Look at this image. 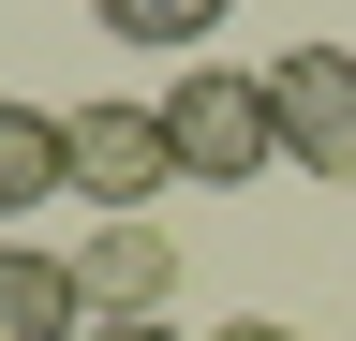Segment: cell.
Wrapping results in <instances>:
<instances>
[{
	"label": "cell",
	"instance_id": "1",
	"mask_svg": "<svg viewBox=\"0 0 356 341\" xmlns=\"http://www.w3.org/2000/svg\"><path fill=\"white\" fill-rule=\"evenodd\" d=\"M163 134H178V178H208V193H238V178H267V163H282L267 74H222V60L163 90Z\"/></svg>",
	"mask_w": 356,
	"mask_h": 341
},
{
	"label": "cell",
	"instance_id": "6",
	"mask_svg": "<svg viewBox=\"0 0 356 341\" xmlns=\"http://www.w3.org/2000/svg\"><path fill=\"white\" fill-rule=\"evenodd\" d=\"M44 193H74V134H60L44 104H0V238H15Z\"/></svg>",
	"mask_w": 356,
	"mask_h": 341
},
{
	"label": "cell",
	"instance_id": "3",
	"mask_svg": "<svg viewBox=\"0 0 356 341\" xmlns=\"http://www.w3.org/2000/svg\"><path fill=\"white\" fill-rule=\"evenodd\" d=\"M60 134H74V193L104 208V223H134V208L178 178V134H163V104H74Z\"/></svg>",
	"mask_w": 356,
	"mask_h": 341
},
{
	"label": "cell",
	"instance_id": "2",
	"mask_svg": "<svg viewBox=\"0 0 356 341\" xmlns=\"http://www.w3.org/2000/svg\"><path fill=\"white\" fill-rule=\"evenodd\" d=\"M267 119H282V163L356 178V45H282L267 60Z\"/></svg>",
	"mask_w": 356,
	"mask_h": 341
},
{
	"label": "cell",
	"instance_id": "5",
	"mask_svg": "<svg viewBox=\"0 0 356 341\" xmlns=\"http://www.w3.org/2000/svg\"><path fill=\"white\" fill-rule=\"evenodd\" d=\"M89 326V297H74V252H30V238H0V341H74Z\"/></svg>",
	"mask_w": 356,
	"mask_h": 341
},
{
	"label": "cell",
	"instance_id": "8",
	"mask_svg": "<svg viewBox=\"0 0 356 341\" xmlns=\"http://www.w3.org/2000/svg\"><path fill=\"white\" fill-rule=\"evenodd\" d=\"M89 341H178V326L163 312H119V326H89Z\"/></svg>",
	"mask_w": 356,
	"mask_h": 341
},
{
	"label": "cell",
	"instance_id": "4",
	"mask_svg": "<svg viewBox=\"0 0 356 341\" xmlns=\"http://www.w3.org/2000/svg\"><path fill=\"white\" fill-rule=\"evenodd\" d=\"M178 267H193V252H178L149 208H134V223H104V238L74 252V297H89V326H119V312H163V297H178Z\"/></svg>",
	"mask_w": 356,
	"mask_h": 341
},
{
	"label": "cell",
	"instance_id": "9",
	"mask_svg": "<svg viewBox=\"0 0 356 341\" xmlns=\"http://www.w3.org/2000/svg\"><path fill=\"white\" fill-rule=\"evenodd\" d=\"M222 341H282V326H267V312H238V326H222Z\"/></svg>",
	"mask_w": 356,
	"mask_h": 341
},
{
	"label": "cell",
	"instance_id": "7",
	"mask_svg": "<svg viewBox=\"0 0 356 341\" xmlns=\"http://www.w3.org/2000/svg\"><path fill=\"white\" fill-rule=\"evenodd\" d=\"M89 15L119 45H208V30H238V0H89Z\"/></svg>",
	"mask_w": 356,
	"mask_h": 341
}]
</instances>
